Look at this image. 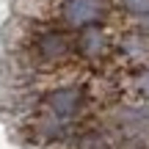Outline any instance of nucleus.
I'll use <instances>...</instances> for the list:
<instances>
[{"mask_svg": "<svg viewBox=\"0 0 149 149\" xmlns=\"http://www.w3.org/2000/svg\"><path fill=\"white\" fill-rule=\"evenodd\" d=\"M113 11V0H55V19L69 33L105 25Z\"/></svg>", "mask_w": 149, "mask_h": 149, "instance_id": "1", "label": "nucleus"}, {"mask_svg": "<svg viewBox=\"0 0 149 149\" xmlns=\"http://www.w3.org/2000/svg\"><path fill=\"white\" fill-rule=\"evenodd\" d=\"M28 47L36 55L39 64H61L64 58H69L74 53V33H69L61 25L58 28H42V31H33Z\"/></svg>", "mask_w": 149, "mask_h": 149, "instance_id": "2", "label": "nucleus"}, {"mask_svg": "<svg viewBox=\"0 0 149 149\" xmlns=\"http://www.w3.org/2000/svg\"><path fill=\"white\" fill-rule=\"evenodd\" d=\"M44 105H47L50 116L61 124H69L83 113L86 108V91L83 86H58L44 97Z\"/></svg>", "mask_w": 149, "mask_h": 149, "instance_id": "3", "label": "nucleus"}, {"mask_svg": "<svg viewBox=\"0 0 149 149\" xmlns=\"http://www.w3.org/2000/svg\"><path fill=\"white\" fill-rule=\"evenodd\" d=\"M113 47H116V42L111 39V31L105 25H94L74 33V53L83 61H100L105 55H111Z\"/></svg>", "mask_w": 149, "mask_h": 149, "instance_id": "4", "label": "nucleus"}, {"mask_svg": "<svg viewBox=\"0 0 149 149\" xmlns=\"http://www.w3.org/2000/svg\"><path fill=\"white\" fill-rule=\"evenodd\" d=\"M14 11L22 19H47L55 17V0H14Z\"/></svg>", "mask_w": 149, "mask_h": 149, "instance_id": "5", "label": "nucleus"}, {"mask_svg": "<svg viewBox=\"0 0 149 149\" xmlns=\"http://www.w3.org/2000/svg\"><path fill=\"white\" fill-rule=\"evenodd\" d=\"M130 94L138 102H149V64L138 66V69L130 74Z\"/></svg>", "mask_w": 149, "mask_h": 149, "instance_id": "6", "label": "nucleus"}, {"mask_svg": "<svg viewBox=\"0 0 149 149\" xmlns=\"http://www.w3.org/2000/svg\"><path fill=\"white\" fill-rule=\"evenodd\" d=\"M113 6L133 19H149V0H113Z\"/></svg>", "mask_w": 149, "mask_h": 149, "instance_id": "7", "label": "nucleus"}, {"mask_svg": "<svg viewBox=\"0 0 149 149\" xmlns=\"http://www.w3.org/2000/svg\"><path fill=\"white\" fill-rule=\"evenodd\" d=\"M77 149H116V144L105 133H83L77 138Z\"/></svg>", "mask_w": 149, "mask_h": 149, "instance_id": "8", "label": "nucleus"}]
</instances>
